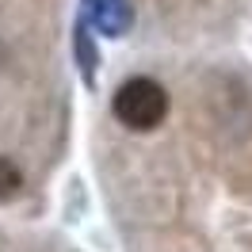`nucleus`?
Here are the masks:
<instances>
[{"label": "nucleus", "mask_w": 252, "mask_h": 252, "mask_svg": "<svg viewBox=\"0 0 252 252\" xmlns=\"http://www.w3.org/2000/svg\"><path fill=\"white\" fill-rule=\"evenodd\" d=\"M19 191H23V172H19V164L12 157H0V199L8 203V199H16Z\"/></svg>", "instance_id": "obj_3"}, {"label": "nucleus", "mask_w": 252, "mask_h": 252, "mask_svg": "<svg viewBox=\"0 0 252 252\" xmlns=\"http://www.w3.org/2000/svg\"><path fill=\"white\" fill-rule=\"evenodd\" d=\"M92 19L99 23V31L119 34L130 23V8H126V0H92Z\"/></svg>", "instance_id": "obj_2"}, {"label": "nucleus", "mask_w": 252, "mask_h": 252, "mask_svg": "<svg viewBox=\"0 0 252 252\" xmlns=\"http://www.w3.org/2000/svg\"><path fill=\"white\" fill-rule=\"evenodd\" d=\"M111 107L126 130H153L168 115V92L153 77H130L126 84H119Z\"/></svg>", "instance_id": "obj_1"}]
</instances>
